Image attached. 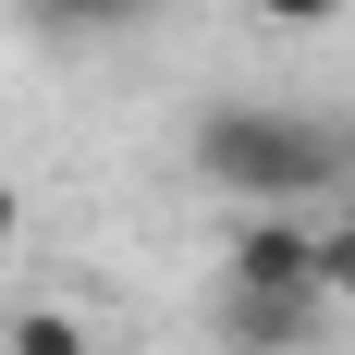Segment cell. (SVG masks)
I'll return each instance as SVG.
<instances>
[{
	"label": "cell",
	"mask_w": 355,
	"mask_h": 355,
	"mask_svg": "<svg viewBox=\"0 0 355 355\" xmlns=\"http://www.w3.org/2000/svg\"><path fill=\"white\" fill-rule=\"evenodd\" d=\"M196 172L220 196H245V209H319L355 172V135L319 123V110H282V98H233L196 123Z\"/></svg>",
	"instance_id": "cell-1"
},
{
	"label": "cell",
	"mask_w": 355,
	"mask_h": 355,
	"mask_svg": "<svg viewBox=\"0 0 355 355\" xmlns=\"http://www.w3.org/2000/svg\"><path fill=\"white\" fill-rule=\"evenodd\" d=\"M319 306L355 319V220H319Z\"/></svg>",
	"instance_id": "cell-6"
},
{
	"label": "cell",
	"mask_w": 355,
	"mask_h": 355,
	"mask_svg": "<svg viewBox=\"0 0 355 355\" xmlns=\"http://www.w3.org/2000/svg\"><path fill=\"white\" fill-rule=\"evenodd\" d=\"M159 0H25L37 37H110V25H147Z\"/></svg>",
	"instance_id": "cell-5"
},
{
	"label": "cell",
	"mask_w": 355,
	"mask_h": 355,
	"mask_svg": "<svg viewBox=\"0 0 355 355\" xmlns=\"http://www.w3.org/2000/svg\"><path fill=\"white\" fill-rule=\"evenodd\" d=\"M25 245V196H12V184H0V257Z\"/></svg>",
	"instance_id": "cell-8"
},
{
	"label": "cell",
	"mask_w": 355,
	"mask_h": 355,
	"mask_svg": "<svg viewBox=\"0 0 355 355\" xmlns=\"http://www.w3.org/2000/svg\"><path fill=\"white\" fill-rule=\"evenodd\" d=\"M0 355H98V331L73 319V306H12L0 319Z\"/></svg>",
	"instance_id": "cell-4"
},
{
	"label": "cell",
	"mask_w": 355,
	"mask_h": 355,
	"mask_svg": "<svg viewBox=\"0 0 355 355\" xmlns=\"http://www.w3.org/2000/svg\"><path fill=\"white\" fill-rule=\"evenodd\" d=\"M209 331H220V355H319L331 343V306L319 294H233L220 282L209 294Z\"/></svg>",
	"instance_id": "cell-3"
},
{
	"label": "cell",
	"mask_w": 355,
	"mask_h": 355,
	"mask_svg": "<svg viewBox=\"0 0 355 355\" xmlns=\"http://www.w3.org/2000/svg\"><path fill=\"white\" fill-rule=\"evenodd\" d=\"M220 282L233 294H319V220L306 209H257L233 245H220Z\"/></svg>",
	"instance_id": "cell-2"
},
{
	"label": "cell",
	"mask_w": 355,
	"mask_h": 355,
	"mask_svg": "<svg viewBox=\"0 0 355 355\" xmlns=\"http://www.w3.org/2000/svg\"><path fill=\"white\" fill-rule=\"evenodd\" d=\"M257 25H294V37H319V25H343V0H257Z\"/></svg>",
	"instance_id": "cell-7"
}]
</instances>
